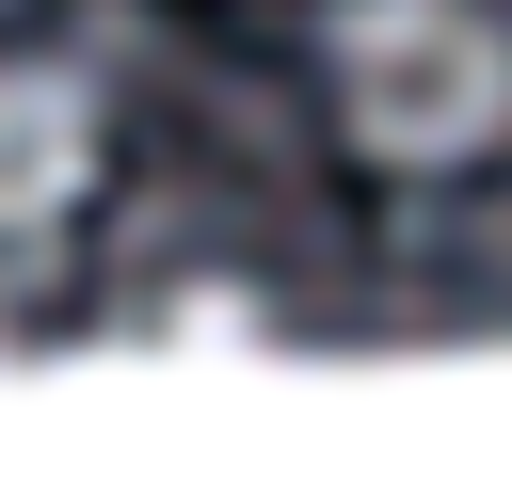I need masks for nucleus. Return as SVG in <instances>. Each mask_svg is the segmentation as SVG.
<instances>
[{
	"label": "nucleus",
	"mask_w": 512,
	"mask_h": 496,
	"mask_svg": "<svg viewBox=\"0 0 512 496\" xmlns=\"http://www.w3.org/2000/svg\"><path fill=\"white\" fill-rule=\"evenodd\" d=\"M112 192V80L80 48H0V256L96 224Z\"/></svg>",
	"instance_id": "f03ea898"
},
{
	"label": "nucleus",
	"mask_w": 512,
	"mask_h": 496,
	"mask_svg": "<svg viewBox=\"0 0 512 496\" xmlns=\"http://www.w3.org/2000/svg\"><path fill=\"white\" fill-rule=\"evenodd\" d=\"M288 320H272V288H240V272H192V288H160L144 304V352H272Z\"/></svg>",
	"instance_id": "7ed1b4c3"
},
{
	"label": "nucleus",
	"mask_w": 512,
	"mask_h": 496,
	"mask_svg": "<svg viewBox=\"0 0 512 496\" xmlns=\"http://www.w3.org/2000/svg\"><path fill=\"white\" fill-rule=\"evenodd\" d=\"M320 112L400 192L480 176L512 144V0H320Z\"/></svg>",
	"instance_id": "f257e3e1"
}]
</instances>
